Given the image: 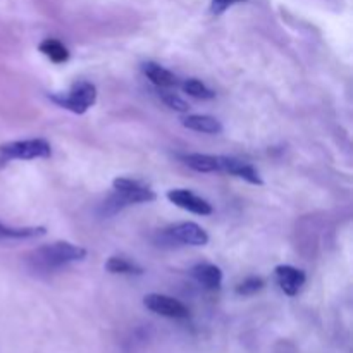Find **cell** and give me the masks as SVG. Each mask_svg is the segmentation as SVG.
Listing matches in <instances>:
<instances>
[{
  "label": "cell",
  "mask_w": 353,
  "mask_h": 353,
  "mask_svg": "<svg viewBox=\"0 0 353 353\" xmlns=\"http://www.w3.org/2000/svg\"><path fill=\"white\" fill-rule=\"evenodd\" d=\"M141 71L159 88H172V86L179 85V79L176 78V74H172L169 69L162 68V65L155 64V62H145L141 65Z\"/></svg>",
  "instance_id": "cell-10"
},
{
  "label": "cell",
  "mask_w": 353,
  "mask_h": 353,
  "mask_svg": "<svg viewBox=\"0 0 353 353\" xmlns=\"http://www.w3.org/2000/svg\"><path fill=\"white\" fill-rule=\"evenodd\" d=\"M240 2H245V0H210V12H212L214 16H221V14L226 12L231 6Z\"/></svg>",
  "instance_id": "cell-20"
},
{
  "label": "cell",
  "mask_w": 353,
  "mask_h": 353,
  "mask_svg": "<svg viewBox=\"0 0 353 353\" xmlns=\"http://www.w3.org/2000/svg\"><path fill=\"white\" fill-rule=\"evenodd\" d=\"M185 164L196 172H216L219 171V155L207 154H188L183 157Z\"/></svg>",
  "instance_id": "cell-14"
},
{
  "label": "cell",
  "mask_w": 353,
  "mask_h": 353,
  "mask_svg": "<svg viewBox=\"0 0 353 353\" xmlns=\"http://www.w3.org/2000/svg\"><path fill=\"white\" fill-rule=\"evenodd\" d=\"M219 171L228 172V174L238 176L252 185H262V178L257 169L248 162L240 161L236 157H228V155H219Z\"/></svg>",
  "instance_id": "cell-8"
},
{
  "label": "cell",
  "mask_w": 353,
  "mask_h": 353,
  "mask_svg": "<svg viewBox=\"0 0 353 353\" xmlns=\"http://www.w3.org/2000/svg\"><path fill=\"white\" fill-rule=\"evenodd\" d=\"M105 269L112 274H143V269L124 257H110L105 262Z\"/></svg>",
  "instance_id": "cell-16"
},
{
  "label": "cell",
  "mask_w": 353,
  "mask_h": 353,
  "mask_svg": "<svg viewBox=\"0 0 353 353\" xmlns=\"http://www.w3.org/2000/svg\"><path fill=\"white\" fill-rule=\"evenodd\" d=\"M52 102L74 114H85L97 102V88L90 81H78L65 93H52L48 95Z\"/></svg>",
  "instance_id": "cell-4"
},
{
  "label": "cell",
  "mask_w": 353,
  "mask_h": 353,
  "mask_svg": "<svg viewBox=\"0 0 353 353\" xmlns=\"http://www.w3.org/2000/svg\"><path fill=\"white\" fill-rule=\"evenodd\" d=\"M38 48H40L41 54L47 55L55 64H62V62H65L69 59V50L61 41L55 40V38H47V40L41 41Z\"/></svg>",
  "instance_id": "cell-15"
},
{
  "label": "cell",
  "mask_w": 353,
  "mask_h": 353,
  "mask_svg": "<svg viewBox=\"0 0 353 353\" xmlns=\"http://www.w3.org/2000/svg\"><path fill=\"white\" fill-rule=\"evenodd\" d=\"M183 126L192 131L207 134H219L223 133V124L212 116H203V114H193L183 119Z\"/></svg>",
  "instance_id": "cell-12"
},
{
  "label": "cell",
  "mask_w": 353,
  "mask_h": 353,
  "mask_svg": "<svg viewBox=\"0 0 353 353\" xmlns=\"http://www.w3.org/2000/svg\"><path fill=\"white\" fill-rule=\"evenodd\" d=\"M161 99L164 100V103H168L171 109L178 110V112H186V110L190 109L188 103L185 102V100L181 99V97H178L176 93H171V92H161Z\"/></svg>",
  "instance_id": "cell-19"
},
{
  "label": "cell",
  "mask_w": 353,
  "mask_h": 353,
  "mask_svg": "<svg viewBox=\"0 0 353 353\" xmlns=\"http://www.w3.org/2000/svg\"><path fill=\"white\" fill-rule=\"evenodd\" d=\"M86 257V250L78 245L68 243V241H55V243L43 245L31 252L28 257V264L31 269L40 272H50L61 269L71 262H79Z\"/></svg>",
  "instance_id": "cell-1"
},
{
  "label": "cell",
  "mask_w": 353,
  "mask_h": 353,
  "mask_svg": "<svg viewBox=\"0 0 353 353\" xmlns=\"http://www.w3.org/2000/svg\"><path fill=\"white\" fill-rule=\"evenodd\" d=\"M276 279L283 292L288 296H295L300 292L303 285H305V274L300 269L293 268V265H278L274 269Z\"/></svg>",
  "instance_id": "cell-9"
},
{
  "label": "cell",
  "mask_w": 353,
  "mask_h": 353,
  "mask_svg": "<svg viewBox=\"0 0 353 353\" xmlns=\"http://www.w3.org/2000/svg\"><path fill=\"white\" fill-rule=\"evenodd\" d=\"M192 276L209 290H219L223 283V271L214 264H199L192 269Z\"/></svg>",
  "instance_id": "cell-11"
},
{
  "label": "cell",
  "mask_w": 353,
  "mask_h": 353,
  "mask_svg": "<svg viewBox=\"0 0 353 353\" xmlns=\"http://www.w3.org/2000/svg\"><path fill=\"white\" fill-rule=\"evenodd\" d=\"M181 88H183V92L188 93L190 97H195V99L210 100L216 97V93H214L209 86H205L202 81H200V79H196V78L185 79V81L181 83Z\"/></svg>",
  "instance_id": "cell-17"
},
{
  "label": "cell",
  "mask_w": 353,
  "mask_h": 353,
  "mask_svg": "<svg viewBox=\"0 0 353 353\" xmlns=\"http://www.w3.org/2000/svg\"><path fill=\"white\" fill-rule=\"evenodd\" d=\"M45 234V228H9L0 223V243L2 241L14 240H31V238H40Z\"/></svg>",
  "instance_id": "cell-13"
},
{
  "label": "cell",
  "mask_w": 353,
  "mask_h": 353,
  "mask_svg": "<svg viewBox=\"0 0 353 353\" xmlns=\"http://www.w3.org/2000/svg\"><path fill=\"white\" fill-rule=\"evenodd\" d=\"M52 155L50 143L41 138L33 140L7 141L0 145V165L10 161H33V159H48Z\"/></svg>",
  "instance_id": "cell-3"
},
{
  "label": "cell",
  "mask_w": 353,
  "mask_h": 353,
  "mask_svg": "<svg viewBox=\"0 0 353 353\" xmlns=\"http://www.w3.org/2000/svg\"><path fill=\"white\" fill-rule=\"evenodd\" d=\"M168 199L169 202H172L179 209H185L188 212L196 214V216H210L214 212L212 205L207 200L200 199V196H196L190 190H169Z\"/></svg>",
  "instance_id": "cell-7"
},
{
  "label": "cell",
  "mask_w": 353,
  "mask_h": 353,
  "mask_svg": "<svg viewBox=\"0 0 353 353\" xmlns=\"http://www.w3.org/2000/svg\"><path fill=\"white\" fill-rule=\"evenodd\" d=\"M143 305L154 314L171 317V319H186L190 316V310L185 303L172 299V296L159 295V293H150V295L145 296Z\"/></svg>",
  "instance_id": "cell-6"
},
{
  "label": "cell",
  "mask_w": 353,
  "mask_h": 353,
  "mask_svg": "<svg viewBox=\"0 0 353 353\" xmlns=\"http://www.w3.org/2000/svg\"><path fill=\"white\" fill-rule=\"evenodd\" d=\"M161 243L168 245H192V247H203L209 243V234L195 223H179L161 231Z\"/></svg>",
  "instance_id": "cell-5"
},
{
  "label": "cell",
  "mask_w": 353,
  "mask_h": 353,
  "mask_svg": "<svg viewBox=\"0 0 353 353\" xmlns=\"http://www.w3.org/2000/svg\"><path fill=\"white\" fill-rule=\"evenodd\" d=\"M262 288H264V281H262L261 278H255V276H252V278H247L245 281H241L240 285L236 286V293L238 295L250 296V295H255V293L261 292Z\"/></svg>",
  "instance_id": "cell-18"
},
{
  "label": "cell",
  "mask_w": 353,
  "mask_h": 353,
  "mask_svg": "<svg viewBox=\"0 0 353 353\" xmlns=\"http://www.w3.org/2000/svg\"><path fill=\"white\" fill-rule=\"evenodd\" d=\"M116 195L110 196L109 202L105 203V209H112L110 212H117L123 207L131 205V203H148L157 199L154 190L145 183L131 178H116L112 181Z\"/></svg>",
  "instance_id": "cell-2"
}]
</instances>
